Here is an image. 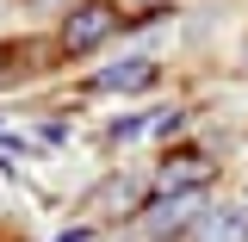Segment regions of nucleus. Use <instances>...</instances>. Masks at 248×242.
I'll return each instance as SVG.
<instances>
[{"mask_svg": "<svg viewBox=\"0 0 248 242\" xmlns=\"http://www.w3.org/2000/svg\"><path fill=\"white\" fill-rule=\"evenodd\" d=\"M186 236L192 242H248V211H236V205H205Z\"/></svg>", "mask_w": 248, "mask_h": 242, "instance_id": "obj_3", "label": "nucleus"}, {"mask_svg": "<svg viewBox=\"0 0 248 242\" xmlns=\"http://www.w3.org/2000/svg\"><path fill=\"white\" fill-rule=\"evenodd\" d=\"M199 211H205V199H199V193H168L161 205H149L143 224H149V236H168V230H192Z\"/></svg>", "mask_w": 248, "mask_h": 242, "instance_id": "obj_4", "label": "nucleus"}, {"mask_svg": "<svg viewBox=\"0 0 248 242\" xmlns=\"http://www.w3.org/2000/svg\"><path fill=\"white\" fill-rule=\"evenodd\" d=\"M137 205H143V186L130 180V174H112V180H99L87 199H81L87 217H130Z\"/></svg>", "mask_w": 248, "mask_h": 242, "instance_id": "obj_2", "label": "nucleus"}, {"mask_svg": "<svg viewBox=\"0 0 248 242\" xmlns=\"http://www.w3.org/2000/svg\"><path fill=\"white\" fill-rule=\"evenodd\" d=\"M93 87H106V93H137V87H155V62H149V56L112 62V68H99V81H93Z\"/></svg>", "mask_w": 248, "mask_h": 242, "instance_id": "obj_6", "label": "nucleus"}, {"mask_svg": "<svg viewBox=\"0 0 248 242\" xmlns=\"http://www.w3.org/2000/svg\"><path fill=\"white\" fill-rule=\"evenodd\" d=\"M112 31H118V6H112V0H81V6L62 19V50L81 56V50H93V44H106Z\"/></svg>", "mask_w": 248, "mask_h": 242, "instance_id": "obj_1", "label": "nucleus"}, {"mask_svg": "<svg viewBox=\"0 0 248 242\" xmlns=\"http://www.w3.org/2000/svg\"><path fill=\"white\" fill-rule=\"evenodd\" d=\"M242 62H248V44H242Z\"/></svg>", "mask_w": 248, "mask_h": 242, "instance_id": "obj_8", "label": "nucleus"}, {"mask_svg": "<svg viewBox=\"0 0 248 242\" xmlns=\"http://www.w3.org/2000/svg\"><path fill=\"white\" fill-rule=\"evenodd\" d=\"M62 242H87V236H62Z\"/></svg>", "mask_w": 248, "mask_h": 242, "instance_id": "obj_7", "label": "nucleus"}, {"mask_svg": "<svg viewBox=\"0 0 248 242\" xmlns=\"http://www.w3.org/2000/svg\"><path fill=\"white\" fill-rule=\"evenodd\" d=\"M155 180H161V193H199V186L211 180V161L205 155H168Z\"/></svg>", "mask_w": 248, "mask_h": 242, "instance_id": "obj_5", "label": "nucleus"}]
</instances>
